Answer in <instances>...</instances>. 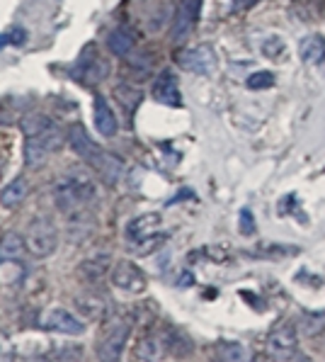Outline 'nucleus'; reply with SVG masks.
<instances>
[{"label":"nucleus","instance_id":"obj_1","mask_svg":"<svg viewBox=\"0 0 325 362\" xmlns=\"http://www.w3.org/2000/svg\"><path fill=\"white\" fill-rule=\"evenodd\" d=\"M25 132V163L30 170H37L47 163L49 156H54L64 146V134L44 115H30L22 122Z\"/></svg>","mask_w":325,"mask_h":362},{"label":"nucleus","instance_id":"obj_2","mask_svg":"<svg viewBox=\"0 0 325 362\" xmlns=\"http://www.w3.org/2000/svg\"><path fill=\"white\" fill-rule=\"evenodd\" d=\"M25 243L35 258H49L59 248V229L49 216H37L32 219V224L27 226Z\"/></svg>","mask_w":325,"mask_h":362},{"label":"nucleus","instance_id":"obj_3","mask_svg":"<svg viewBox=\"0 0 325 362\" xmlns=\"http://www.w3.org/2000/svg\"><path fill=\"white\" fill-rule=\"evenodd\" d=\"M129 336H131V324L129 321H110L107 326H105L102 336H100L98 345H95V350H98V358L100 360H107V362H114V360H122V355H124V348L129 343Z\"/></svg>","mask_w":325,"mask_h":362},{"label":"nucleus","instance_id":"obj_4","mask_svg":"<svg viewBox=\"0 0 325 362\" xmlns=\"http://www.w3.org/2000/svg\"><path fill=\"white\" fill-rule=\"evenodd\" d=\"M201 5H204V0H180V5H177V10H175V18H172V25H170L172 44L187 42V37L192 35L194 27H197Z\"/></svg>","mask_w":325,"mask_h":362},{"label":"nucleus","instance_id":"obj_5","mask_svg":"<svg viewBox=\"0 0 325 362\" xmlns=\"http://www.w3.org/2000/svg\"><path fill=\"white\" fill-rule=\"evenodd\" d=\"M177 64H180L184 71H189V74L211 76L216 71V52L209 44L182 49V52H177Z\"/></svg>","mask_w":325,"mask_h":362},{"label":"nucleus","instance_id":"obj_6","mask_svg":"<svg viewBox=\"0 0 325 362\" xmlns=\"http://www.w3.org/2000/svg\"><path fill=\"white\" fill-rule=\"evenodd\" d=\"M110 280L114 287L124 289L129 294H141L148 287V280H146V272L131 260H119L110 272Z\"/></svg>","mask_w":325,"mask_h":362},{"label":"nucleus","instance_id":"obj_7","mask_svg":"<svg viewBox=\"0 0 325 362\" xmlns=\"http://www.w3.org/2000/svg\"><path fill=\"white\" fill-rule=\"evenodd\" d=\"M42 326L52 333H61V336H81L85 333V324H83L81 316H76L69 309H49L47 314L42 316Z\"/></svg>","mask_w":325,"mask_h":362},{"label":"nucleus","instance_id":"obj_8","mask_svg":"<svg viewBox=\"0 0 325 362\" xmlns=\"http://www.w3.org/2000/svg\"><path fill=\"white\" fill-rule=\"evenodd\" d=\"M296 343H299L296 328L291 324H282L267 336V353H270L274 360H294Z\"/></svg>","mask_w":325,"mask_h":362},{"label":"nucleus","instance_id":"obj_9","mask_svg":"<svg viewBox=\"0 0 325 362\" xmlns=\"http://www.w3.org/2000/svg\"><path fill=\"white\" fill-rule=\"evenodd\" d=\"M76 306L81 311V316L85 319H93V321H102L110 316V309H112V299L107 292H102L98 285H90L85 294L76 299Z\"/></svg>","mask_w":325,"mask_h":362},{"label":"nucleus","instance_id":"obj_10","mask_svg":"<svg viewBox=\"0 0 325 362\" xmlns=\"http://www.w3.org/2000/svg\"><path fill=\"white\" fill-rule=\"evenodd\" d=\"M110 265H112L110 250L95 248L83 258V263L78 265V272H81L83 282H88V285H100V282L105 280V275L110 272Z\"/></svg>","mask_w":325,"mask_h":362},{"label":"nucleus","instance_id":"obj_11","mask_svg":"<svg viewBox=\"0 0 325 362\" xmlns=\"http://www.w3.org/2000/svg\"><path fill=\"white\" fill-rule=\"evenodd\" d=\"M66 139H69V144H71L73 151H76V156H81L88 165H95L100 160V156H102V148L93 141V136L85 132V127L78 124V122L66 129Z\"/></svg>","mask_w":325,"mask_h":362},{"label":"nucleus","instance_id":"obj_12","mask_svg":"<svg viewBox=\"0 0 325 362\" xmlns=\"http://www.w3.org/2000/svg\"><path fill=\"white\" fill-rule=\"evenodd\" d=\"M54 202H56V207L64 211L66 216L73 214V211H81V209L88 207L85 199L81 197V192L76 190V185L71 182L69 175H64L54 185Z\"/></svg>","mask_w":325,"mask_h":362},{"label":"nucleus","instance_id":"obj_13","mask_svg":"<svg viewBox=\"0 0 325 362\" xmlns=\"http://www.w3.org/2000/svg\"><path fill=\"white\" fill-rule=\"evenodd\" d=\"M160 229V214L150 211V214L136 216V219L129 221L126 226V236L131 243H141V241H155Z\"/></svg>","mask_w":325,"mask_h":362},{"label":"nucleus","instance_id":"obj_14","mask_svg":"<svg viewBox=\"0 0 325 362\" xmlns=\"http://www.w3.org/2000/svg\"><path fill=\"white\" fill-rule=\"evenodd\" d=\"M153 98L165 107H182V93L177 86V78L170 71H162L153 86Z\"/></svg>","mask_w":325,"mask_h":362},{"label":"nucleus","instance_id":"obj_15","mask_svg":"<svg viewBox=\"0 0 325 362\" xmlns=\"http://www.w3.org/2000/svg\"><path fill=\"white\" fill-rule=\"evenodd\" d=\"M93 122H95V129L100 132V136H105V139H112L119 132L117 117L112 112L110 103L102 95H95L93 100Z\"/></svg>","mask_w":325,"mask_h":362},{"label":"nucleus","instance_id":"obj_16","mask_svg":"<svg viewBox=\"0 0 325 362\" xmlns=\"http://www.w3.org/2000/svg\"><path fill=\"white\" fill-rule=\"evenodd\" d=\"M66 175L71 177V182L76 185V190L81 192L83 199H85V204H90L98 199V180H95L90 168H85V165H76V168H71Z\"/></svg>","mask_w":325,"mask_h":362},{"label":"nucleus","instance_id":"obj_17","mask_svg":"<svg viewBox=\"0 0 325 362\" xmlns=\"http://www.w3.org/2000/svg\"><path fill=\"white\" fill-rule=\"evenodd\" d=\"M30 194V180L25 175H18L0 190V207L3 209H18Z\"/></svg>","mask_w":325,"mask_h":362},{"label":"nucleus","instance_id":"obj_18","mask_svg":"<svg viewBox=\"0 0 325 362\" xmlns=\"http://www.w3.org/2000/svg\"><path fill=\"white\" fill-rule=\"evenodd\" d=\"M27 250L25 236H20L18 231H5L0 236V263H10V260H22Z\"/></svg>","mask_w":325,"mask_h":362},{"label":"nucleus","instance_id":"obj_19","mask_svg":"<svg viewBox=\"0 0 325 362\" xmlns=\"http://www.w3.org/2000/svg\"><path fill=\"white\" fill-rule=\"evenodd\" d=\"M134 47H136V37L126 30V27H117L107 35V49L114 57L126 59L129 54H134Z\"/></svg>","mask_w":325,"mask_h":362},{"label":"nucleus","instance_id":"obj_20","mask_svg":"<svg viewBox=\"0 0 325 362\" xmlns=\"http://www.w3.org/2000/svg\"><path fill=\"white\" fill-rule=\"evenodd\" d=\"M95 170L100 173V177H102L107 185H114V182H119V175H122V170H124V163H122L117 156H112V153H105L100 156V160L93 165Z\"/></svg>","mask_w":325,"mask_h":362},{"label":"nucleus","instance_id":"obj_21","mask_svg":"<svg viewBox=\"0 0 325 362\" xmlns=\"http://www.w3.org/2000/svg\"><path fill=\"white\" fill-rule=\"evenodd\" d=\"M81 71H83L81 81L88 83V86H95V83L105 81V78L110 76V64L93 54V57L85 61V66H81Z\"/></svg>","mask_w":325,"mask_h":362},{"label":"nucleus","instance_id":"obj_22","mask_svg":"<svg viewBox=\"0 0 325 362\" xmlns=\"http://www.w3.org/2000/svg\"><path fill=\"white\" fill-rule=\"evenodd\" d=\"M216 360H226V362L248 360V350H245V345H240V343H233V341H218V343H216Z\"/></svg>","mask_w":325,"mask_h":362},{"label":"nucleus","instance_id":"obj_23","mask_svg":"<svg viewBox=\"0 0 325 362\" xmlns=\"http://www.w3.org/2000/svg\"><path fill=\"white\" fill-rule=\"evenodd\" d=\"M299 54L306 64H316V61H321L325 54V42L321 37H306L304 42H301Z\"/></svg>","mask_w":325,"mask_h":362},{"label":"nucleus","instance_id":"obj_24","mask_svg":"<svg viewBox=\"0 0 325 362\" xmlns=\"http://www.w3.org/2000/svg\"><path fill=\"white\" fill-rule=\"evenodd\" d=\"M325 328V311H316V314H304L299 321V333L304 338L318 336Z\"/></svg>","mask_w":325,"mask_h":362},{"label":"nucleus","instance_id":"obj_25","mask_svg":"<svg viewBox=\"0 0 325 362\" xmlns=\"http://www.w3.org/2000/svg\"><path fill=\"white\" fill-rule=\"evenodd\" d=\"M114 95H117V100H119L122 107H124L129 115H134V110H136V105L143 100V93L138 90V88H131V86H124V88L119 86V88H117V90H114Z\"/></svg>","mask_w":325,"mask_h":362},{"label":"nucleus","instance_id":"obj_26","mask_svg":"<svg viewBox=\"0 0 325 362\" xmlns=\"http://www.w3.org/2000/svg\"><path fill=\"white\" fill-rule=\"evenodd\" d=\"M165 353V341H155V336H146L138 345V360H160Z\"/></svg>","mask_w":325,"mask_h":362},{"label":"nucleus","instance_id":"obj_27","mask_svg":"<svg viewBox=\"0 0 325 362\" xmlns=\"http://www.w3.org/2000/svg\"><path fill=\"white\" fill-rule=\"evenodd\" d=\"M83 348L76 343H66V345H56L49 353V360H83Z\"/></svg>","mask_w":325,"mask_h":362},{"label":"nucleus","instance_id":"obj_28","mask_svg":"<svg viewBox=\"0 0 325 362\" xmlns=\"http://www.w3.org/2000/svg\"><path fill=\"white\" fill-rule=\"evenodd\" d=\"M245 86H248L250 90H265V88H272L274 86V76L270 74V71H257V74L248 76Z\"/></svg>","mask_w":325,"mask_h":362},{"label":"nucleus","instance_id":"obj_29","mask_svg":"<svg viewBox=\"0 0 325 362\" xmlns=\"http://www.w3.org/2000/svg\"><path fill=\"white\" fill-rule=\"evenodd\" d=\"M284 52V42L279 37H267L265 42H262V54L265 57H279V54Z\"/></svg>","mask_w":325,"mask_h":362},{"label":"nucleus","instance_id":"obj_30","mask_svg":"<svg viewBox=\"0 0 325 362\" xmlns=\"http://www.w3.org/2000/svg\"><path fill=\"white\" fill-rule=\"evenodd\" d=\"M238 229L243 236H253L255 233V219H253V211L250 209H243L240 211V224H238Z\"/></svg>","mask_w":325,"mask_h":362},{"label":"nucleus","instance_id":"obj_31","mask_svg":"<svg viewBox=\"0 0 325 362\" xmlns=\"http://www.w3.org/2000/svg\"><path fill=\"white\" fill-rule=\"evenodd\" d=\"M8 37H10V44H13V47H22V44L27 42V32L22 30V27H13V30L8 32Z\"/></svg>","mask_w":325,"mask_h":362},{"label":"nucleus","instance_id":"obj_32","mask_svg":"<svg viewBox=\"0 0 325 362\" xmlns=\"http://www.w3.org/2000/svg\"><path fill=\"white\" fill-rule=\"evenodd\" d=\"M8 44H10V37H8V32H5V35H0V49L8 47Z\"/></svg>","mask_w":325,"mask_h":362}]
</instances>
